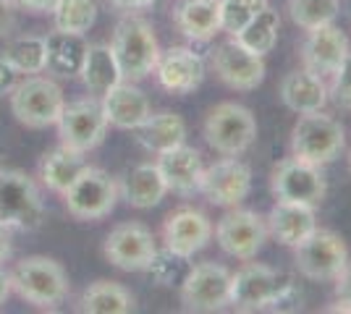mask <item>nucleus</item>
I'll return each instance as SVG.
<instances>
[{
  "mask_svg": "<svg viewBox=\"0 0 351 314\" xmlns=\"http://www.w3.org/2000/svg\"><path fill=\"white\" fill-rule=\"evenodd\" d=\"M11 257V228L0 225V265Z\"/></svg>",
  "mask_w": 351,
  "mask_h": 314,
  "instance_id": "obj_43",
  "label": "nucleus"
},
{
  "mask_svg": "<svg viewBox=\"0 0 351 314\" xmlns=\"http://www.w3.org/2000/svg\"><path fill=\"white\" fill-rule=\"evenodd\" d=\"M210 63L220 81L231 90L252 92L257 90L265 79V58L244 50L236 40H228L215 47L210 55Z\"/></svg>",
  "mask_w": 351,
  "mask_h": 314,
  "instance_id": "obj_16",
  "label": "nucleus"
},
{
  "mask_svg": "<svg viewBox=\"0 0 351 314\" xmlns=\"http://www.w3.org/2000/svg\"><path fill=\"white\" fill-rule=\"evenodd\" d=\"M8 97H11V113L27 129L56 126L66 107L63 90L53 76H24Z\"/></svg>",
  "mask_w": 351,
  "mask_h": 314,
  "instance_id": "obj_5",
  "label": "nucleus"
},
{
  "mask_svg": "<svg viewBox=\"0 0 351 314\" xmlns=\"http://www.w3.org/2000/svg\"><path fill=\"white\" fill-rule=\"evenodd\" d=\"M56 126H58L60 144L76 152H84V155L97 150L108 134V118L103 113V105L95 97L69 103L63 107Z\"/></svg>",
  "mask_w": 351,
  "mask_h": 314,
  "instance_id": "obj_11",
  "label": "nucleus"
},
{
  "mask_svg": "<svg viewBox=\"0 0 351 314\" xmlns=\"http://www.w3.org/2000/svg\"><path fill=\"white\" fill-rule=\"evenodd\" d=\"M199 192L215 207H239L252 192V170L239 157H223L205 168Z\"/></svg>",
  "mask_w": 351,
  "mask_h": 314,
  "instance_id": "obj_15",
  "label": "nucleus"
},
{
  "mask_svg": "<svg viewBox=\"0 0 351 314\" xmlns=\"http://www.w3.org/2000/svg\"><path fill=\"white\" fill-rule=\"evenodd\" d=\"M280 100L296 116L315 113V110H322L328 105V84L322 81V76L312 74L307 68H296V71L283 76Z\"/></svg>",
  "mask_w": 351,
  "mask_h": 314,
  "instance_id": "obj_24",
  "label": "nucleus"
},
{
  "mask_svg": "<svg viewBox=\"0 0 351 314\" xmlns=\"http://www.w3.org/2000/svg\"><path fill=\"white\" fill-rule=\"evenodd\" d=\"M349 262V249L343 239L328 231L315 228L299 246H293V265L307 280H333L341 267Z\"/></svg>",
  "mask_w": 351,
  "mask_h": 314,
  "instance_id": "obj_9",
  "label": "nucleus"
},
{
  "mask_svg": "<svg viewBox=\"0 0 351 314\" xmlns=\"http://www.w3.org/2000/svg\"><path fill=\"white\" fill-rule=\"evenodd\" d=\"M16 8H24L29 14H50L58 0H14Z\"/></svg>",
  "mask_w": 351,
  "mask_h": 314,
  "instance_id": "obj_41",
  "label": "nucleus"
},
{
  "mask_svg": "<svg viewBox=\"0 0 351 314\" xmlns=\"http://www.w3.org/2000/svg\"><path fill=\"white\" fill-rule=\"evenodd\" d=\"M110 3L121 11H142V8H149L155 0H110Z\"/></svg>",
  "mask_w": 351,
  "mask_h": 314,
  "instance_id": "obj_42",
  "label": "nucleus"
},
{
  "mask_svg": "<svg viewBox=\"0 0 351 314\" xmlns=\"http://www.w3.org/2000/svg\"><path fill=\"white\" fill-rule=\"evenodd\" d=\"M121 194L132 207L152 209L158 207L162 202V196L168 194V186H165V179H162L158 165L142 163L126 173V179L121 183Z\"/></svg>",
  "mask_w": 351,
  "mask_h": 314,
  "instance_id": "obj_27",
  "label": "nucleus"
},
{
  "mask_svg": "<svg viewBox=\"0 0 351 314\" xmlns=\"http://www.w3.org/2000/svg\"><path fill=\"white\" fill-rule=\"evenodd\" d=\"M113 53L118 68L126 81H142L155 71V63L160 58V45L152 24L142 16H126L113 29Z\"/></svg>",
  "mask_w": 351,
  "mask_h": 314,
  "instance_id": "obj_3",
  "label": "nucleus"
},
{
  "mask_svg": "<svg viewBox=\"0 0 351 314\" xmlns=\"http://www.w3.org/2000/svg\"><path fill=\"white\" fill-rule=\"evenodd\" d=\"M60 196L76 220H100L113 212L121 196V186L108 170L87 163Z\"/></svg>",
  "mask_w": 351,
  "mask_h": 314,
  "instance_id": "obj_8",
  "label": "nucleus"
},
{
  "mask_svg": "<svg viewBox=\"0 0 351 314\" xmlns=\"http://www.w3.org/2000/svg\"><path fill=\"white\" fill-rule=\"evenodd\" d=\"M213 239V223L205 212L191 207H181L171 212L162 223V249L171 254L189 259L202 252Z\"/></svg>",
  "mask_w": 351,
  "mask_h": 314,
  "instance_id": "obj_17",
  "label": "nucleus"
},
{
  "mask_svg": "<svg viewBox=\"0 0 351 314\" xmlns=\"http://www.w3.org/2000/svg\"><path fill=\"white\" fill-rule=\"evenodd\" d=\"M346 144V131L333 116H325L322 110L302 113L293 123L291 131V155L322 168L333 163Z\"/></svg>",
  "mask_w": 351,
  "mask_h": 314,
  "instance_id": "obj_6",
  "label": "nucleus"
},
{
  "mask_svg": "<svg viewBox=\"0 0 351 314\" xmlns=\"http://www.w3.org/2000/svg\"><path fill=\"white\" fill-rule=\"evenodd\" d=\"M328 97H333V103H336L338 107L351 110V50H349V55L341 60V66L330 74Z\"/></svg>",
  "mask_w": 351,
  "mask_h": 314,
  "instance_id": "obj_37",
  "label": "nucleus"
},
{
  "mask_svg": "<svg viewBox=\"0 0 351 314\" xmlns=\"http://www.w3.org/2000/svg\"><path fill=\"white\" fill-rule=\"evenodd\" d=\"M19 81H21V74L0 55V94H11Z\"/></svg>",
  "mask_w": 351,
  "mask_h": 314,
  "instance_id": "obj_39",
  "label": "nucleus"
},
{
  "mask_svg": "<svg viewBox=\"0 0 351 314\" xmlns=\"http://www.w3.org/2000/svg\"><path fill=\"white\" fill-rule=\"evenodd\" d=\"M134 131H136V142L155 155L173 150L186 142V123L178 113H171V110L149 113Z\"/></svg>",
  "mask_w": 351,
  "mask_h": 314,
  "instance_id": "obj_26",
  "label": "nucleus"
},
{
  "mask_svg": "<svg viewBox=\"0 0 351 314\" xmlns=\"http://www.w3.org/2000/svg\"><path fill=\"white\" fill-rule=\"evenodd\" d=\"M134 309V293L116 280H95L79 299V312L84 314H132Z\"/></svg>",
  "mask_w": 351,
  "mask_h": 314,
  "instance_id": "obj_28",
  "label": "nucleus"
},
{
  "mask_svg": "<svg viewBox=\"0 0 351 314\" xmlns=\"http://www.w3.org/2000/svg\"><path fill=\"white\" fill-rule=\"evenodd\" d=\"M333 293H336V304L328 312H351V262H346L333 278Z\"/></svg>",
  "mask_w": 351,
  "mask_h": 314,
  "instance_id": "obj_38",
  "label": "nucleus"
},
{
  "mask_svg": "<svg viewBox=\"0 0 351 314\" xmlns=\"http://www.w3.org/2000/svg\"><path fill=\"white\" fill-rule=\"evenodd\" d=\"M158 252V241L152 231L142 223H121L116 225L103 244L105 259L118 270L126 272H142L149 267L152 257Z\"/></svg>",
  "mask_w": 351,
  "mask_h": 314,
  "instance_id": "obj_14",
  "label": "nucleus"
},
{
  "mask_svg": "<svg viewBox=\"0 0 351 314\" xmlns=\"http://www.w3.org/2000/svg\"><path fill=\"white\" fill-rule=\"evenodd\" d=\"M8 293H11V278L0 270V306L5 304V299H8Z\"/></svg>",
  "mask_w": 351,
  "mask_h": 314,
  "instance_id": "obj_44",
  "label": "nucleus"
},
{
  "mask_svg": "<svg viewBox=\"0 0 351 314\" xmlns=\"http://www.w3.org/2000/svg\"><path fill=\"white\" fill-rule=\"evenodd\" d=\"M265 223H267V236H273L280 246L293 249L317 228V218H315V207L309 205L276 199Z\"/></svg>",
  "mask_w": 351,
  "mask_h": 314,
  "instance_id": "obj_21",
  "label": "nucleus"
},
{
  "mask_svg": "<svg viewBox=\"0 0 351 314\" xmlns=\"http://www.w3.org/2000/svg\"><path fill=\"white\" fill-rule=\"evenodd\" d=\"M50 14H53V24L58 31L84 34L97 21V3L95 0H58Z\"/></svg>",
  "mask_w": 351,
  "mask_h": 314,
  "instance_id": "obj_33",
  "label": "nucleus"
},
{
  "mask_svg": "<svg viewBox=\"0 0 351 314\" xmlns=\"http://www.w3.org/2000/svg\"><path fill=\"white\" fill-rule=\"evenodd\" d=\"M8 278L16 293L37 309H56L69 296V275L60 262L50 257L34 254L19 259Z\"/></svg>",
  "mask_w": 351,
  "mask_h": 314,
  "instance_id": "obj_2",
  "label": "nucleus"
},
{
  "mask_svg": "<svg viewBox=\"0 0 351 314\" xmlns=\"http://www.w3.org/2000/svg\"><path fill=\"white\" fill-rule=\"evenodd\" d=\"M89 42L84 34L50 31L45 37V74L53 79H76L87 55Z\"/></svg>",
  "mask_w": 351,
  "mask_h": 314,
  "instance_id": "obj_23",
  "label": "nucleus"
},
{
  "mask_svg": "<svg viewBox=\"0 0 351 314\" xmlns=\"http://www.w3.org/2000/svg\"><path fill=\"white\" fill-rule=\"evenodd\" d=\"M218 246L234 259H254L257 252L263 249L265 239H267V223L263 215L252 212V209H239L231 207V212H226L218 220V225L213 228Z\"/></svg>",
  "mask_w": 351,
  "mask_h": 314,
  "instance_id": "obj_13",
  "label": "nucleus"
},
{
  "mask_svg": "<svg viewBox=\"0 0 351 314\" xmlns=\"http://www.w3.org/2000/svg\"><path fill=\"white\" fill-rule=\"evenodd\" d=\"M100 105H103L108 126H116L121 131H134L152 113L145 92L136 87V81H126V79H121L116 87L105 92L100 97Z\"/></svg>",
  "mask_w": 351,
  "mask_h": 314,
  "instance_id": "obj_20",
  "label": "nucleus"
},
{
  "mask_svg": "<svg viewBox=\"0 0 351 314\" xmlns=\"http://www.w3.org/2000/svg\"><path fill=\"white\" fill-rule=\"evenodd\" d=\"M178 31L191 42H207L220 31L218 0H178L173 8Z\"/></svg>",
  "mask_w": 351,
  "mask_h": 314,
  "instance_id": "obj_25",
  "label": "nucleus"
},
{
  "mask_svg": "<svg viewBox=\"0 0 351 314\" xmlns=\"http://www.w3.org/2000/svg\"><path fill=\"white\" fill-rule=\"evenodd\" d=\"M186 259L184 257H176L171 254L168 249H158L155 257H152V262H149V267L147 272L155 278V283L158 285H173V283H181L184 280V275H186Z\"/></svg>",
  "mask_w": 351,
  "mask_h": 314,
  "instance_id": "obj_36",
  "label": "nucleus"
},
{
  "mask_svg": "<svg viewBox=\"0 0 351 314\" xmlns=\"http://www.w3.org/2000/svg\"><path fill=\"white\" fill-rule=\"evenodd\" d=\"M79 76H82V81L89 90V94H95V97H103L110 87H116L123 76H121V68H118L113 47L105 45V42L89 45Z\"/></svg>",
  "mask_w": 351,
  "mask_h": 314,
  "instance_id": "obj_29",
  "label": "nucleus"
},
{
  "mask_svg": "<svg viewBox=\"0 0 351 314\" xmlns=\"http://www.w3.org/2000/svg\"><path fill=\"white\" fill-rule=\"evenodd\" d=\"M84 165H87L84 152H76L71 147H66V144H58L56 150L43 155V160H40V179H43V183L50 192L63 194L69 189V183L82 173Z\"/></svg>",
  "mask_w": 351,
  "mask_h": 314,
  "instance_id": "obj_30",
  "label": "nucleus"
},
{
  "mask_svg": "<svg viewBox=\"0 0 351 314\" xmlns=\"http://www.w3.org/2000/svg\"><path fill=\"white\" fill-rule=\"evenodd\" d=\"M349 170H351V155H349Z\"/></svg>",
  "mask_w": 351,
  "mask_h": 314,
  "instance_id": "obj_45",
  "label": "nucleus"
},
{
  "mask_svg": "<svg viewBox=\"0 0 351 314\" xmlns=\"http://www.w3.org/2000/svg\"><path fill=\"white\" fill-rule=\"evenodd\" d=\"M0 55L8 60L21 76L45 74V37H37V34L16 37L14 42L5 45V50Z\"/></svg>",
  "mask_w": 351,
  "mask_h": 314,
  "instance_id": "obj_32",
  "label": "nucleus"
},
{
  "mask_svg": "<svg viewBox=\"0 0 351 314\" xmlns=\"http://www.w3.org/2000/svg\"><path fill=\"white\" fill-rule=\"evenodd\" d=\"M270 189L276 199H286V202H299V205H309L317 207L325 194H328V183L317 165L304 163L299 157H286L280 160L273 173H270Z\"/></svg>",
  "mask_w": 351,
  "mask_h": 314,
  "instance_id": "obj_12",
  "label": "nucleus"
},
{
  "mask_svg": "<svg viewBox=\"0 0 351 314\" xmlns=\"http://www.w3.org/2000/svg\"><path fill=\"white\" fill-rule=\"evenodd\" d=\"M346 55H349V40L336 24L307 29V37L302 42V63H304L302 68L325 79L336 71Z\"/></svg>",
  "mask_w": 351,
  "mask_h": 314,
  "instance_id": "obj_19",
  "label": "nucleus"
},
{
  "mask_svg": "<svg viewBox=\"0 0 351 314\" xmlns=\"http://www.w3.org/2000/svg\"><path fill=\"white\" fill-rule=\"evenodd\" d=\"M296 296L293 278L286 272L249 262L241 270L231 272V291L228 304L239 312H263V309H280L283 304Z\"/></svg>",
  "mask_w": 351,
  "mask_h": 314,
  "instance_id": "obj_1",
  "label": "nucleus"
},
{
  "mask_svg": "<svg viewBox=\"0 0 351 314\" xmlns=\"http://www.w3.org/2000/svg\"><path fill=\"white\" fill-rule=\"evenodd\" d=\"M158 84L171 94H191L205 81V60L191 47H168L160 50L155 63Z\"/></svg>",
  "mask_w": 351,
  "mask_h": 314,
  "instance_id": "obj_18",
  "label": "nucleus"
},
{
  "mask_svg": "<svg viewBox=\"0 0 351 314\" xmlns=\"http://www.w3.org/2000/svg\"><path fill=\"white\" fill-rule=\"evenodd\" d=\"M220 5V31L231 34L241 29L247 21H252L254 16L267 5V0H218Z\"/></svg>",
  "mask_w": 351,
  "mask_h": 314,
  "instance_id": "obj_35",
  "label": "nucleus"
},
{
  "mask_svg": "<svg viewBox=\"0 0 351 314\" xmlns=\"http://www.w3.org/2000/svg\"><path fill=\"white\" fill-rule=\"evenodd\" d=\"M16 27V3L14 0H0V37L11 34Z\"/></svg>",
  "mask_w": 351,
  "mask_h": 314,
  "instance_id": "obj_40",
  "label": "nucleus"
},
{
  "mask_svg": "<svg viewBox=\"0 0 351 314\" xmlns=\"http://www.w3.org/2000/svg\"><path fill=\"white\" fill-rule=\"evenodd\" d=\"M155 165L160 168L168 192H176L181 196L199 192V181H202V173H205V165H202V155L194 147H186V142L173 147V150L160 152Z\"/></svg>",
  "mask_w": 351,
  "mask_h": 314,
  "instance_id": "obj_22",
  "label": "nucleus"
},
{
  "mask_svg": "<svg viewBox=\"0 0 351 314\" xmlns=\"http://www.w3.org/2000/svg\"><path fill=\"white\" fill-rule=\"evenodd\" d=\"M45 223V202L37 183L24 170L0 168V225L11 231H40Z\"/></svg>",
  "mask_w": 351,
  "mask_h": 314,
  "instance_id": "obj_4",
  "label": "nucleus"
},
{
  "mask_svg": "<svg viewBox=\"0 0 351 314\" xmlns=\"http://www.w3.org/2000/svg\"><path fill=\"white\" fill-rule=\"evenodd\" d=\"M231 272L215 262H199L186 270L181 280V304L186 312H220L228 306Z\"/></svg>",
  "mask_w": 351,
  "mask_h": 314,
  "instance_id": "obj_10",
  "label": "nucleus"
},
{
  "mask_svg": "<svg viewBox=\"0 0 351 314\" xmlns=\"http://www.w3.org/2000/svg\"><path fill=\"white\" fill-rule=\"evenodd\" d=\"M278 31H280V14L276 8L265 5L263 11L254 16L252 21H247L231 40H236L249 53L265 58L276 47V42H278Z\"/></svg>",
  "mask_w": 351,
  "mask_h": 314,
  "instance_id": "obj_31",
  "label": "nucleus"
},
{
  "mask_svg": "<svg viewBox=\"0 0 351 314\" xmlns=\"http://www.w3.org/2000/svg\"><path fill=\"white\" fill-rule=\"evenodd\" d=\"M202 136L213 152H218L223 157H239L254 144L257 120L244 105L220 103L207 113Z\"/></svg>",
  "mask_w": 351,
  "mask_h": 314,
  "instance_id": "obj_7",
  "label": "nucleus"
},
{
  "mask_svg": "<svg viewBox=\"0 0 351 314\" xmlns=\"http://www.w3.org/2000/svg\"><path fill=\"white\" fill-rule=\"evenodd\" d=\"M341 3L338 0H289V16L299 29H315L322 24H333Z\"/></svg>",
  "mask_w": 351,
  "mask_h": 314,
  "instance_id": "obj_34",
  "label": "nucleus"
}]
</instances>
